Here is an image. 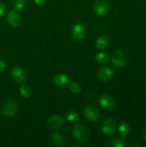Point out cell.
<instances>
[{
    "instance_id": "cell-1",
    "label": "cell",
    "mask_w": 146,
    "mask_h": 147,
    "mask_svg": "<svg viewBox=\"0 0 146 147\" xmlns=\"http://www.w3.org/2000/svg\"><path fill=\"white\" fill-rule=\"evenodd\" d=\"M73 135L80 142H84L89 138V131L87 128L81 124H77L73 128Z\"/></svg>"
},
{
    "instance_id": "cell-2",
    "label": "cell",
    "mask_w": 146,
    "mask_h": 147,
    "mask_svg": "<svg viewBox=\"0 0 146 147\" xmlns=\"http://www.w3.org/2000/svg\"><path fill=\"white\" fill-rule=\"evenodd\" d=\"M112 63L116 67H121L124 66L127 63L125 57L124 56L123 52L121 50H117L113 55L111 58Z\"/></svg>"
},
{
    "instance_id": "cell-3",
    "label": "cell",
    "mask_w": 146,
    "mask_h": 147,
    "mask_svg": "<svg viewBox=\"0 0 146 147\" xmlns=\"http://www.w3.org/2000/svg\"><path fill=\"white\" fill-rule=\"evenodd\" d=\"M94 10L100 16H104L109 10L108 3L106 0H97L94 4Z\"/></svg>"
},
{
    "instance_id": "cell-4",
    "label": "cell",
    "mask_w": 146,
    "mask_h": 147,
    "mask_svg": "<svg viewBox=\"0 0 146 147\" xmlns=\"http://www.w3.org/2000/svg\"><path fill=\"white\" fill-rule=\"evenodd\" d=\"M84 113L87 119L92 121H95L100 119V111L94 106H87L84 109Z\"/></svg>"
},
{
    "instance_id": "cell-5",
    "label": "cell",
    "mask_w": 146,
    "mask_h": 147,
    "mask_svg": "<svg viewBox=\"0 0 146 147\" xmlns=\"http://www.w3.org/2000/svg\"><path fill=\"white\" fill-rule=\"evenodd\" d=\"M17 111V105L13 100H10V101L7 102L3 106L2 111L3 113L7 117H11V116H14L16 113Z\"/></svg>"
},
{
    "instance_id": "cell-6",
    "label": "cell",
    "mask_w": 146,
    "mask_h": 147,
    "mask_svg": "<svg viewBox=\"0 0 146 147\" xmlns=\"http://www.w3.org/2000/svg\"><path fill=\"white\" fill-rule=\"evenodd\" d=\"M115 130V121L112 119H108L104 121L102 131L103 133L107 136L113 134Z\"/></svg>"
},
{
    "instance_id": "cell-7",
    "label": "cell",
    "mask_w": 146,
    "mask_h": 147,
    "mask_svg": "<svg viewBox=\"0 0 146 147\" xmlns=\"http://www.w3.org/2000/svg\"><path fill=\"white\" fill-rule=\"evenodd\" d=\"M11 76L17 82H23L25 80V73L24 70L19 66H15L11 69Z\"/></svg>"
},
{
    "instance_id": "cell-8",
    "label": "cell",
    "mask_w": 146,
    "mask_h": 147,
    "mask_svg": "<svg viewBox=\"0 0 146 147\" xmlns=\"http://www.w3.org/2000/svg\"><path fill=\"white\" fill-rule=\"evenodd\" d=\"M7 21L11 27H17L21 23V18L19 14L17 11H11L7 16Z\"/></svg>"
},
{
    "instance_id": "cell-9",
    "label": "cell",
    "mask_w": 146,
    "mask_h": 147,
    "mask_svg": "<svg viewBox=\"0 0 146 147\" xmlns=\"http://www.w3.org/2000/svg\"><path fill=\"white\" fill-rule=\"evenodd\" d=\"M100 104L101 105L102 107L107 110H111L115 107L114 100L110 96L107 95H103L102 96H101L100 99Z\"/></svg>"
},
{
    "instance_id": "cell-10",
    "label": "cell",
    "mask_w": 146,
    "mask_h": 147,
    "mask_svg": "<svg viewBox=\"0 0 146 147\" xmlns=\"http://www.w3.org/2000/svg\"><path fill=\"white\" fill-rule=\"evenodd\" d=\"M64 123V121L62 116H52L49 118L48 124L52 129H57L61 127Z\"/></svg>"
},
{
    "instance_id": "cell-11",
    "label": "cell",
    "mask_w": 146,
    "mask_h": 147,
    "mask_svg": "<svg viewBox=\"0 0 146 147\" xmlns=\"http://www.w3.org/2000/svg\"><path fill=\"white\" fill-rule=\"evenodd\" d=\"M72 34L74 38L77 40H82L85 35V30L81 24H77L73 26L72 29Z\"/></svg>"
},
{
    "instance_id": "cell-12",
    "label": "cell",
    "mask_w": 146,
    "mask_h": 147,
    "mask_svg": "<svg viewBox=\"0 0 146 147\" xmlns=\"http://www.w3.org/2000/svg\"><path fill=\"white\" fill-rule=\"evenodd\" d=\"M113 75V70L109 67H102L98 73L99 78L102 80H109L112 78Z\"/></svg>"
},
{
    "instance_id": "cell-13",
    "label": "cell",
    "mask_w": 146,
    "mask_h": 147,
    "mask_svg": "<svg viewBox=\"0 0 146 147\" xmlns=\"http://www.w3.org/2000/svg\"><path fill=\"white\" fill-rule=\"evenodd\" d=\"M54 83L56 86L63 87L69 83V78L64 74H59L54 78Z\"/></svg>"
},
{
    "instance_id": "cell-14",
    "label": "cell",
    "mask_w": 146,
    "mask_h": 147,
    "mask_svg": "<svg viewBox=\"0 0 146 147\" xmlns=\"http://www.w3.org/2000/svg\"><path fill=\"white\" fill-rule=\"evenodd\" d=\"M52 141L54 145L57 146H61L64 144V137L58 132H54L52 134Z\"/></svg>"
},
{
    "instance_id": "cell-15",
    "label": "cell",
    "mask_w": 146,
    "mask_h": 147,
    "mask_svg": "<svg viewBox=\"0 0 146 147\" xmlns=\"http://www.w3.org/2000/svg\"><path fill=\"white\" fill-rule=\"evenodd\" d=\"M107 43H108V40H107V37L102 36L97 39V40L96 41V47L99 50H102L107 47Z\"/></svg>"
},
{
    "instance_id": "cell-16",
    "label": "cell",
    "mask_w": 146,
    "mask_h": 147,
    "mask_svg": "<svg viewBox=\"0 0 146 147\" xmlns=\"http://www.w3.org/2000/svg\"><path fill=\"white\" fill-rule=\"evenodd\" d=\"M119 132L123 137H127L129 134L128 125L125 122H122L119 126Z\"/></svg>"
},
{
    "instance_id": "cell-17",
    "label": "cell",
    "mask_w": 146,
    "mask_h": 147,
    "mask_svg": "<svg viewBox=\"0 0 146 147\" xmlns=\"http://www.w3.org/2000/svg\"><path fill=\"white\" fill-rule=\"evenodd\" d=\"M19 92L20 94L23 96L24 98H29L31 95V90H30V88L26 84H22L21 86L19 88Z\"/></svg>"
},
{
    "instance_id": "cell-18",
    "label": "cell",
    "mask_w": 146,
    "mask_h": 147,
    "mask_svg": "<svg viewBox=\"0 0 146 147\" xmlns=\"http://www.w3.org/2000/svg\"><path fill=\"white\" fill-rule=\"evenodd\" d=\"M95 60L97 63L100 64H105L108 62V57L104 53H100L96 55Z\"/></svg>"
},
{
    "instance_id": "cell-19",
    "label": "cell",
    "mask_w": 146,
    "mask_h": 147,
    "mask_svg": "<svg viewBox=\"0 0 146 147\" xmlns=\"http://www.w3.org/2000/svg\"><path fill=\"white\" fill-rule=\"evenodd\" d=\"M79 119V115L77 112L71 111L68 113L67 116V119L70 123H74L77 121Z\"/></svg>"
},
{
    "instance_id": "cell-20",
    "label": "cell",
    "mask_w": 146,
    "mask_h": 147,
    "mask_svg": "<svg viewBox=\"0 0 146 147\" xmlns=\"http://www.w3.org/2000/svg\"><path fill=\"white\" fill-rule=\"evenodd\" d=\"M69 89L73 93H78L81 91V88H80V85L75 82L71 83L69 85Z\"/></svg>"
},
{
    "instance_id": "cell-21",
    "label": "cell",
    "mask_w": 146,
    "mask_h": 147,
    "mask_svg": "<svg viewBox=\"0 0 146 147\" xmlns=\"http://www.w3.org/2000/svg\"><path fill=\"white\" fill-rule=\"evenodd\" d=\"M25 5V0H17L14 4V9L17 11L23 9Z\"/></svg>"
},
{
    "instance_id": "cell-22",
    "label": "cell",
    "mask_w": 146,
    "mask_h": 147,
    "mask_svg": "<svg viewBox=\"0 0 146 147\" xmlns=\"http://www.w3.org/2000/svg\"><path fill=\"white\" fill-rule=\"evenodd\" d=\"M110 144H111L112 146L115 147H123L125 146L123 141H121L120 139H114V140H112L110 142Z\"/></svg>"
},
{
    "instance_id": "cell-23",
    "label": "cell",
    "mask_w": 146,
    "mask_h": 147,
    "mask_svg": "<svg viewBox=\"0 0 146 147\" xmlns=\"http://www.w3.org/2000/svg\"><path fill=\"white\" fill-rule=\"evenodd\" d=\"M6 11V7L3 3L0 2V17H2Z\"/></svg>"
},
{
    "instance_id": "cell-24",
    "label": "cell",
    "mask_w": 146,
    "mask_h": 147,
    "mask_svg": "<svg viewBox=\"0 0 146 147\" xmlns=\"http://www.w3.org/2000/svg\"><path fill=\"white\" fill-rule=\"evenodd\" d=\"M6 63L2 60H0V73H2L6 70Z\"/></svg>"
},
{
    "instance_id": "cell-25",
    "label": "cell",
    "mask_w": 146,
    "mask_h": 147,
    "mask_svg": "<svg viewBox=\"0 0 146 147\" xmlns=\"http://www.w3.org/2000/svg\"><path fill=\"white\" fill-rule=\"evenodd\" d=\"M34 1L35 2V4L38 6H43L45 4L46 0H34Z\"/></svg>"
},
{
    "instance_id": "cell-26",
    "label": "cell",
    "mask_w": 146,
    "mask_h": 147,
    "mask_svg": "<svg viewBox=\"0 0 146 147\" xmlns=\"http://www.w3.org/2000/svg\"><path fill=\"white\" fill-rule=\"evenodd\" d=\"M145 139H146V130L145 131Z\"/></svg>"
}]
</instances>
